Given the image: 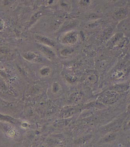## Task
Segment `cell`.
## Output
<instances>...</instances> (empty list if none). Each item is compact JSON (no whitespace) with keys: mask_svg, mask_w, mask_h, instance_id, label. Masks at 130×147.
<instances>
[{"mask_svg":"<svg viewBox=\"0 0 130 147\" xmlns=\"http://www.w3.org/2000/svg\"><path fill=\"white\" fill-rule=\"evenodd\" d=\"M0 127L3 132L9 138H17L19 136V132L11 123L8 122H0Z\"/></svg>","mask_w":130,"mask_h":147,"instance_id":"1","label":"cell"},{"mask_svg":"<svg viewBox=\"0 0 130 147\" xmlns=\"http://www.w3.org/2000/svg\"><path fill=\"white\" fill-rule=\"evenodd\" d=\"M119 95L117 92L110 91L105 92L99 97V101L105 104H112L118 101Z\"/></svg>","mask_w":130,"mask_h":147,"instance_id":"2","label":"cell"},{"mask_svg":"<svg viewBox=\"0 0 130 147\" xmlns=\"http://www.w3.org/2000/svg\"><path fill=\"white\" fill-rule=\"evenodd\" d=\"M23 57L29 61L35 62H40L42 60V58L39 53L35 51H28L23 52Z\"/></svg>","mask_w":130,"mask_h":147,"instance_id":"3","label":"cell"},{"mask_svg":"<svg viewBox=\"0 0 130 147\" xmlns=\"http://www.w3.org/2000/svg\"><path fill=\"white\" fill-rule=\"evenodd\" d=\"M78 40L77 32H70L67 33L61 39L63 44L68 45H72L75 44Z\"/></svg>","mask_w":130,"mask_h":147,"instance_id":"4","label":"cell"},{"mask_svg":"<svg viewBox=\"0 0 130 147\" xmlns=\"http://www.w3.org/2000/svg\"><path fill=\"white\" fill-rule=\"evenodd\" d=\"M37 48L41 53H42L47 58L49 59H54L56 57L55 52L47 46L39 44L37 45Z\"/></svg>","mask_w":130,"mask_h":147,"instance_id":"5","label":"cell"},{"mask_svg":"<svg viewBox=\"0 0 130 147\" xmlns=\"http://www.w3.org/2000/svg\"><path fill=\"white\" fill-rule=\"evenodd\" d=\"M35 38L39 42L40 44L44 46L47 47L49 46L51 47H54L55 46V41L47 37L41 35L37 34L35 36Z\"/></svg>","mask_w":130,"mask_h":147,"instance_id":"6","label":"cell"},{"mask_svg":"<svg viewBox=\"0 0 130 147\" xmlns=\"http://www.w3.org/2000/svg\"><path fill=\"white\" fill-rule=\"evenodd\" d=\"M64 138L62 136H55L53 138H51L48 140V147L49 146H57L58 145H61L63 142Z\"/></svg>","mask_w":130,"mask_h":147,"instance_id":"7","label":"cell"},{"mask_svg":"<svg viewBox=\"0 0 130 147\" xmlns=\"http://www.w3.org/2000/svg\"><path fill=\"white\" fill-rule=\"evenodd\" d=\"M77 109L74 107H67L62 111L61 117L63 119H67L76 113Z\"/></svg>","mask_w":130,"mask_h":147,"instance_id":"8","label":"cell"},{"mask_svg":"<svg viewBox=\"0 0 130 147\" xmlns=\"http://www.w3.org/2000/svg\"><path fill=\"white\" fill-rule=\"evenodd\" d=\"M0 121L1 122H6L11 123V124H18L17 120L8 115H2L0 113Z\"/></svg>","mask_w":130,"mask_h":147,"instance_id":"9","label":"cell"},{"mask_svg":"<svg viewBox=\"0 0 130 147\" xmlns=\"http://www.w3.org/2000/svg\"><path fill=\"white\" fill-rule=\"evenodd\" d=\"M70 121H71V119H63L59 120L57 122H55L54 125L56 127H64L67 126Z\"/></svg>","mask_w":130,"mask_h":147,"instance_id":"10","label":"cell"},{"mask_svg":"<svg viewBox=\"0 0 130 147\" xmlns=\"http://www.w3.org/2000/svg\"><path fill=\"white\" fill-rule=\"evenodd\" d=\"M127 13V10H125V9H121L119 11H118L117 13H115V17H117V18L118 19H122L126 16Z\"/></svg>","mask_w":130,"mask_h":147,"instance_id":"11","label":"cell"},{"mask_svg":"<svg viewBox=\"0 0 130 147\" xmlns=\"http://www.w3.org/2000/svg\"><path fill=\"white\" fill-rule=\"evenodd\" d=\"M50 69L49 67H45L40 70V74L42 76H46L48 75L50 73Z\"/></svg>","mask_w":130,"mask_h":147,"instance_id":"12","label":"cell"},{"mask_svg":"<svg viewBox=\"0 0 130 147\" xmlns=\"http://www.w3.org/2000/svg\"><path fill=\"white\" fill-rule=\"evenodd\" d=\"M52 90H53V93H54V94H57L59 92V90H60V86L57 82L53 83Z\"/></svg>","mask_w":130,"mask_h":147,"instance_id":"13","label":"cell"},{"mask_svg":"<svg viewBox=\"0 0 130 147\" xmlns=\"http://www.w3.org/2000/svg\"><path fill=\"white\" fill-rule=\"evenodd\" d=\"M96 76H95V75L94 74H91V75H89V76L87 77V80L88 82H95L96 80Z\"/></svg>","mask_w":130,"mask_h":147,"instance_id":"14","label":"cell"},{"mask_svg":"<svg viewBox=\"0 0 130 147\" xmlns=\"http://www.w3.org/2000/svg\"><path fill=\"white\" fill-rule=\"evenodd\" d=\"M4 22H3L2 20L0 19V30H3V28H4Z\"/></svg>","mask_w":130,"mask_h":147,"instance_id":"15","label":"cell"},{"mask_svg":"<svg viewBox=\"0 0 130 147\" xmlns=\"http://www.w3.org/2000/svg\"><path fill=\"white\" fill-rule=\"evenodd\" d=\"M37 147H48L47 145V144H44V143H40L39 145L37 146Z\"/></svg>","mask_w":130,"mask_h":147,"instance_id":"16","label":"cell"},{"mask_svg":"<svg viewBox=\"0 0 130 147\" xmlns=\"http://www.w3.org/2000/svg\"></svg>","mask_w":130,"mask_h":147,"instance_id":"17","label":"cell"}]
</instances>
